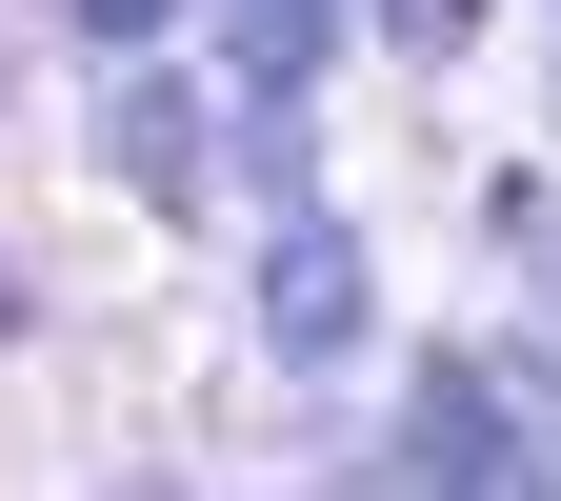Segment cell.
Wrapping results in <instances>:
<instances>
[{"instance_id":"6da1fadb","label":"cell","mask_w":561,"mask_h":501,"mask_svg":"<svg viewBox=\"0 0 561 501\" xmlns=\"http://www.w3.org/2000/svg\"><path fill=\"white\" fill-rule=\"evenodd\" d=\"M362 321H381V261L362 221H321V201H280V241H261V362H362Z\"/></svg>"},{"instance_id":"7a4b0ae2","label":"cell","mask_w":561,"mask_h":501,"mask_svg":"<svg viewBox=\"0 0 561 501\" xmlns=\"http://www.w3.org/2000/svg\"><path fill=\"white\" fill-rule=\"evenodd\" d=\"M101 161H121V181H140V201H161V221H181V201L221 181V121H201L181 81H121V101H101Z\"/></svg>"},{"instance_id":"3957f363","label":"cell","mask_w":561,"mask_h":501,"mask_svg":"<svg viewBox=\"0 0 561 501\" xmlns=\"http://www.w3.org/2000/svg\"><path fill=\"white\" fill-rule=\"evenodd\" d=\"M221 41H241V101H301L321 41H341V0H221Z\"/></svg>"},{"instance_id":"277c9868","label":"cell","mask_w":561,"mask_h":501,"mask_svg":"<svg viewBox=\"0 0 561 501\" xmlns=\"http://www.w3.org/2000/svg\"><path fill=\"white\" fill-rule=\"evenodd\" d=\"M381 41H401V60H461V41H481V0H381Z\"/></svg>"},{"instance_id":"5b68a950","label":"cell","mask_w":561,"mask_h":501,"mask_svg":"<svg viewBox=\"0 0 561 501\" xmlns=\"http://www.w3.org/2000/svg\"><path fill=\"white\" fill-rule=\"evenodd\" d=\"M502 241H522V281H541V301H561V201H541V181L502 201Z\"/></svg>"},{"instance_id":"8992f818","label":"cell","mask_w":561,"mask_h":501,"mask_svg":"<svg viewBox=\"0 0 561 501\" xmlns=\"http://www.w3.org/2000/svg\"><path fill=\"white\" fill-rule=\"evenodd\" d=\"M60 21H81V41H161L181 0H60Z\"/></svg>"},{"instance_id":"52a82bcc","label":"cell","mask_w":561,"mask_h":501,"mask_svg":"<svg viewBox=\"0 0 561 501\" xmlns=\"http://www.w3.org/2000/svg\"><path fill=\"white\" fill-rule=\"evenodd\" d=\"M0 341H21V281H0Z\"/></svg>"}]
</instances>
